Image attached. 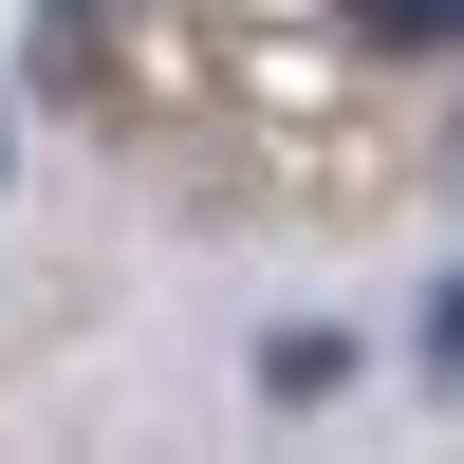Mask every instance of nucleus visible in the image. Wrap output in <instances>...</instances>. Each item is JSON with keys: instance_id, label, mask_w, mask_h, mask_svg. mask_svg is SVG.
Returning <instances> with one entry per match:
<instances>
[{"instance_id": "1", "label": "nucleus", "mask_w": 464, "mask_h": 464, "mask_svg": "<svg viewBox=\"0 0 464 464\" xmlns=\"http://www.w3.org/2000/svg\"><path fill=\"white\" fill-rule=\"evenodd\" d=\"M353 19H372V37H409V56H446V37H464V0H353Z\"/></svg>"}]
</instances>
